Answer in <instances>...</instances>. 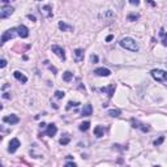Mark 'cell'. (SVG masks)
Instances as JSON below:
<instances>
[{
	"mask_svg": "<svg viewBox=\"0 0 167 167\" xmlns=\"http://www.w3.org/2000/svg\"><path fill=\"white\" fill-rule=\"evenodd\" d=\"M119 45H120L123 48H125V50H129V51H133V52H137V51L140 50L138 43L136 42L133 38H131V37L121 38L120 42H119Z\"/></svg>",
	"mask_w": 167,
	"mask_h": 167,
	"instance_id": "obj_1",
	"label": "cell"
},
{
	"mask_svg": "<svg viewBox=\"0 0 167 167\" xmlns=\"http://www.w3.org/2000/svg\"><path fill=\"white\" fill-rule=\"evenodd\" d=\"M152 77L155 81L163 84L165 86H167V72L162 71V69H153L152 71Z\"/></svg>",
	"mask_w": 167,
	"mask_h": 167,
	"instance_id": "obj_2",
	"label": "cell"
},
{
	"mask_svg": "<svg viewBox=\"0 0 167 167\" xmlns=\"http://www.w3.org/2000/svg\"><path fill=\"white\" fill-rule=\"evenodd\" d=\"M16 36H19L17 28H12V29H9V30H7V32L3 33L2 41H0V43H2V45H4L5 42H8V41H9V39H12V38H15Z\"/></svg>",
	"mask_w": 167,
	"mask_h": 167,
	"instance_id": "obj_3",
	"label": "cell"
},
{
	"mask_svg": "<svg viewBox=\"0 0 167 167\" xmlns=\"http://www.w3.org/2000/svg\"><path fill=\"white\" fill-rule=\"evenodd\" d=\"M131 124L133 128H137L140 131H142L144 133H146V132L150 131V127L146 125V124H142L141 121H138V120H136V119H131Z\"/></svg>",
	"mask_w": 167,
	"mask_h": 167,
	"instance_id": "obj_4",
	"label": "cell"
},
{
	"mask_svg": "<svg viewBox=\"0 0 167 167\" xmlns=\"http://www.w3.org/2000/svg\"><path fill=\"white\" fill-rule=\"evenodd\" d=\"M13 12H15V8H13V7H11V5H4L2 9H0V19H2V20L7 19V17H9Z\"/></svg>",
	"mask_w": 167,
	"mask_h": 167,
	"instance_id": "obj_5",
	"label": "cell"
},
{
	"mask_svg": "<svg viewBox=\"0 0 167 167\" xmlns=\"http://www.w3.org/2000/svg\"><path fill=\"white\" fill-rule=\"evenodd\" d=\"M39 12H41V15L45 17V19H50V17L54 16V12H52V7L51 5H45V7H42L41 9H39Z\"/></svg>",
	"mask_w": 167,
	"mask_h": 167,
	"instance_id": "obj_6",
	"label": "cell"
},
{
	"mask_svg": "<svg viewBox=\"0 0 167 167\" xmlns=\"http://www.w3.org/2000/svg\"><path fill=\"white\" fill-rule=\"evenodd\" d=\"M51 50H52V52H54L55 55H58L63 61L65 60V51H64V48H61V47L58 46V45H54V46L51 47Z\"/></svg>",
	"mask_w": 167,
	"mask_h": 167,
	"instance_id": "obj_7",
	"label": "cell"
},
{
	"mask_svg": "<svg viewBox=\"0 0 167 167\" xmlns=\"http://www.w3.org/2000/svg\"><path fill=\"white\" fill-rule=\"evenodd\" d=\"M21 146V144H20V140L19 138H12L11 141H9V146H8V152L9 153H15L17 149H19Z\"/></svg>",
	"mask_w": 167,
	"mask_h": 167,
	"instance_id": "obj_8",
	"label": "cell"
},
{
	"mask_svg": "<svg viewBox=\"0 0 167 167\" xmlns=\"http://www.w3.org/2000/svg\"><path fill=\"white\" fill-rule=\"evenodd\" d=\"M115 89H116V84H111V85H108V86L101 87V91H103V93H107L108 98H112L114 93H115Z\"/></svg>",
	"mask_w": 167,
	"mask_h": 167,
	"instance_id": "obj_9",
	"label": "cell"
},
{
	"mask_svg": "<svg viewBox=\"0 0 167 167\" xmlns=\"http://www.w3.org/2000/svg\"><path fill=\"white\" fill-rule=\"evenodd\" d=\"M3 121L13 125V124H17V123L20 121V119H19V116H17V115H15V114H11V115H8V116H4Z\"/></svg>",
	"mask_w": 167,
	"mask_h": 167,
	"instance_id": "obj_10",
	"label": "cell"
},
{
	"mask_svg": "<svg viewBox=\"0 0 167 167\" xmlns=\"http://www.w3.org/2000/svg\"><path fill=\"white\" fill-rule=\"evenodd\" d=\"M94 73L97 74V76H101V77H108V76H111V71L107 68H97Z\"/></svg>",
	"mask_w": 167,
	"mask_h": 167,
	"instance_id": "obj_11",
	"label": "cell"
},
{
	"mask_svg": "<svg viewBox=\"0 0 167 167\" xmlns=\"http://www.w3.org/2000/svg\"><path fill=\"white\" fill-rule=\"evenodd\" d=\"M17 32H19V36H20L21 38H28V37H29V29L26 28L25 25L17 26Z\"/></svg>",
	"mask_w": 167,
	"mask_h": 167,
	"instance_id": "obj_12",
	"label": "cell"
},
{
	"mask_svg": "<svg viewBox=\"0 0 167 167\" xmlns=\"http://www.w3.org/2000/svg\"><path fill=\"white\" fill-rule=\"evenodd\" d=\"M73 54H74V60H76L77 63H81V61L84 60V56H85V52H84L82 48H76Z\"/></svg>",
	"mask_w": 167,
	"mask_h": 167,
	"instance_id": "obj_13",
	"label": "cell"
},
{
	"mask_svg": "<svg viewBox=\"0 0 167 167\" xmlns=\"http://www.w3.org/2000/svg\"><path fill=\"white\" fill-rule=\"evenodd\" d=\"M56 132H58V128H56L55 124H48L47 125V131H46V135L48 136V137H54V136L56 135Z\"/></svg>",
	"mask_w": 167,
	"mask_h": 167,
	"instance_id": "obj_14",
	"label": "cell"
},
{
	"mask_svg": "<svg viewBox=\"0 0 167 167\" xmlns=\"http://www.w3.org/2000/svg\"><path fill=\"white\" fill-rule=\"evenodd\" d=\"M13 76H15V78H16L17 81H20V82H22V84L28 82V77H26L24 73H21L20 71H16L15 73H13Z\"/></svg>",
	"mask_w": 167,
	"mask_h": 167,
	"instance_id": "obj_15",
	"label": "cell"
},
{
	"mask_svg": "<svg viewBox=\"0 0 167 167\" xmlns=\"http://www.w3.org/2000/svg\"><path fill=\"white\" fill-rule=\"evenodd\" d=\"M81 114H82L84 116H90L91 114H93V106H91L90 103L85 104V106H84V108H82V111H81Z\"/></svg>",
	"mask_w": 167,
	"mask_h": 167,
	"instance_id": "obj_16",
	"label": "cell"
},
{
	"mask_svg": "<svg viewBox=\"0 0 167 167\" xmlns=\"http://www.w3.org/2000/svg\"><path fill=\"white\" fill-rule=\"evenodd\" d=\"M58 26H59L60 30H63V32H73V26L65 24L64 21H59V25Z\"/></svg>",
	"mask_w": 167,
	"mask_h": 167,
	"instance_id": "obj_17",
	"label": "cell"
},
{
	"mask_svg": "<svg viewBox=\"0 0 167 167\" xmlns=\"http://www.w3.org/2000/svg\"><path fill=\"white\" fill-rule=\"evenodd\" d=\"M103 133H104L103 125H97L94 128V136H97V137H102Z\"/></svg>",
	"mask_w": 167,
	"mask_h": 167,
	"instance_id": "obj_18",
	"label": "cell"
},
{
	"mask_svg": "<svg viewBox=\"0 0 167 167\" xmlns=\"http://www.w3.org/2000/svg\"><path fill=\"white\" fill-rule=\"evenodd\" d=\"M72 78H73V73H72V72L67 71V72H64V73H63V80H64L65 82H71V81H72Z\"/></svg>",
	"mask_w": 167,
	"mask_h": 167,
	"instance_id": "obj_19",
	"label": "cell"
},
{
	"mask_svg": "<svg viewBox=\"0 0 167 167\" xmlns=\"http://www.w3.org/2000/svg\"><path fill=\"white\" fill-rule=\"evenodd\" d=\"M69 141H71V136L69 135H63V137L60 138V144L61 145H67V144H69Z\"/></svg>",
	"mask_w": 167,
	"mask_h": 167,
	"instance_id": "obj_20",
	"label": "cell"
},
{
	"mask_svg": "<svg viewBox=\"0 0 167 167\" xmlns=\"http://www.w3.org/2000/svg\"><path fill=\"white\" fill-rule=\"evenodd\" d=\"M107 114H108V115L111 116V118H118V116H120L121 112H120V110H110Z\"/></svg>",
	"mask_w": 167,
	"mask_h": 167,
	"instance_id": "obj_21",
	"label": "cell"
},
{
	"mask_svg": "<svg viewBox=\"0 0 167 167\" xmlns=\"http://www.w3.org/2000/svg\"><path fill=\"white\" fill-rule=\"evenodd\" d=\"M89 128H90V123L89 121H84V123L80 124V131H82V132H86Z\"/></svg>",
	"mask_w": 167,
	"mask_h": 167,
	"instance_id": "obj_22",
	"label": "cell"
},
{
	"mask_svg": "<svg viewBox=\"0 0 167 167\" xmlns=\"http://www.w3.org/2000/svg\"><path fill=\"white\" fill-rule=\"evenodd\" d=\"M159 36H161V37H163V38H162V43H163V45L166 46V45H167V33L165 32V29H161Z\"/></svg>",
	"mask_w": 167,
	"mask_h": 167,
	"instance_id": "obj_23",
	"label": "cell"
},
{
	"mask_svg": "<svg viewBox=\"0 0 167 167\" xmlns=\"http://www.w3.org/2000/svg\"><path fill=\"white\" fill-rule=\"evenodd\" d=\"M138 19H140V16L136 15V13H131V15H128V17H127L128 21H137Z\"/></svg>",
	"mask_w": 167,
	"mask_h": 167,
	"instance_id": "obj_24",
	"label": "cell"
},
{
	"mask_svg": "<svg viewBox=\"0 0 167 167\" xmlns=\"http://www.w3.org/2000/svg\"><path fill=\"white\" fill-rule=\"evenodd\" d=\"M163 141H165V136H161L159 138L154 141V146H159V145H161L162 142H163Z\"/></svg>",
	"mask_w": 167,
	"mask_h": 167,
	"instance_id": "obj_25",
	"label": "cell"
},
{
	"mask_svg": "<svg viewBox=\"0 0 167 167\" xmlns=\"http://www.w3.org/2000/svg\"><path fill=\"white\" fill-rule=\"evenodd\" d=\"M64 95H65V93H64V91H60V90L55 91V97H56V98H58V99L64 98Z\"/></svg>",
	"mask_w": 167,
	"mask_h": 167,
	"instance_id": "obj_26",
	"label": "cell"
},
{
	"mask_svg": "<svg viewBox=\"0 0 167 167\" xmlns=\"http://www.w3.org/2000/svg\"><path fill=\"white\" fill-rule=\"evenodd\" d=\"M78 102H68V106H67V110H69V108H72V107H76V106H78Z\"/></svg>",
	"mask_w": 167,
	"mask_h": 167,
	"instance_id": "obj_27",
	"label": "cell"
},
{
	"mask_svg": "<svg viewBox=\"0 0 167 167\" xmlns=\"http://www.w3.org/2000/svg\"><path fill=\"white\" fill-rule=\"evenodd\" d=\"M90 60H91V63H98V60H99V59H98V56L93 54V55L90 56Z\"/></svg>",
	"mask_w": 167,
	"mask_h": 167,
	"instance_id": "obj_28",
	"label": "cell"
},
{
	"mask_svg": "<svg viewBox=\"0 0 167 167\" xmlns=\"http://www.w3.org/2000/svg\"><path fill=\"white\" fill-rule=\"evenodd\" d=\"M132 5H140V0H129Z\"/></svg>",
	"mask_w": 167,
	"mask_h": 167,
	"instance_id": "obj_29",
	"label": "cell"
},
{
	"mask_svg": "<svg viewBox=\"0 0 167 167\" xmlns=\"http://www.w3.org/2000/svg\"><path fill=\"white\" fill-rule=\"evenodd\" d=\"M5 65H7V60H5V59H2V60H0V67L4 68Z\"/></svg>",
	"mask_w": 167,
	"mask_h": 167,
	"instance_id": "obj_30",
	"label": "cell"
},
{
	"mask_svg": "<svg viewBox=\"0 0 167 167\" xmlns=\"http://www.w3.org/2000/svg\"><path fill=\"white\" fill-rule=\"evenodd\" d=\"M65 166H67V167H76V163H74V162H68Z\"/></svg>",
	"mask_w": 167,
	"mask_h": 167,
	"instance_id": "obj_31",
	"label": "cell"
},
{
	"mask_svg": "<svg viewBox=\"0 0 167 167\" xmlns=\"http://www.w3.org/2000/svg\"><path fill=\"white\" fill-rule=\"evenodd\" d=\"M28 19H29V20H32V21H37L36 16H33V15H28Z\"/></svg>",
	"mask_w": 167,
	"mask_h": 167,
	"instance_id": "obj_32",
	"label": "cell"
},
{
	"mask_svg": "<svg viewBox=\"0 0 167 167\" xmlns=\"http://www.w3.org/2000/svg\"><path fill=\"white\" fill-rule=\"evenodd\" d=\"M3 98H5V99H11L9 93H4V94H3Z\"/></svg>",
	"mask_w": 167,
	"mask_h": 167,
	"instance_id": "obj_33",
	"label": "cell"
},
{
	"mask_svg": "<svg viewBox=\"0 0 167 167\" xmlns=\"http://www.w3.org/2000/svg\"><path fill=\"white\" fill-rule=\"evenodd\" d=\"M112 38H114V36H108V37L106 38V42H111V41H112Z\"/></svg>",
	"mask_w": 167,
	"mask_h": 167,
	"instance_id": "obj_34",
	"label": "cell"
},
{
	"mask_svg": "<svg viewBox=\"0 0 167 167\" xmlns=\"http://www.w3.org/2000/svg\"><path fill=\"white\" fill-rule=\"evenodd\" d=\"M50 69H51V71L54 72V73H56V68H55V67H52V65H50Z\"/></svg>",
	"mask_w": 167,
	"mask_h": 167,
	"instance_id": "obj_35",
	"label": "cell"
},
{
	"mask_svg": "<svg viewBox=\"0 0 167 167\" xmlns=\"http://www.w3.org/2000/svg\"><path fill=\"white\" fill-rule=\"evenodd\" d=\"M39 127H41V128H45L46 124H45V123H41V124H39Z\"/></svg>",
	"mask_w": 167,
	"mask_h": 167,
	"instance_id": "obj_36",
	"label": "cell"
},
{
	"mask_svg": "<svg viewBox=\"0 0 167 167\" xmlns=\"http://www.w3.org/2000/svg\"><path fill=\"white\" fill-rule=\"evenodd\" d=\"M3 3H9V2H13V0H2Z\"/></svg>",
	"mask_w": 167,
	"mask_h": 167,
	"instance_id": "obj_37",
	"label": "cell"
},
{
	"mask_svg": "<svg viewBox=\"0 0 167 167\" xmlns=\"http://www.w3.org/2000/svg\"><path fill=\"white\" fill-rule=\"evenodd\" d=\"M37 2H41V0H37Z\"/></svg>",
	"mask_w": 167,
	"mask_h": 167,
	"instance_id": "obj_38",
	"label": "cell"
}]
</instances>
